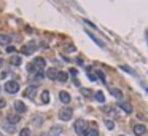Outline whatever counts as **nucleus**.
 <instances>
[{"mask_svg":"<svg viewBox=\"0 0 148 136\" xmlns=\"http://www.w3.org/2000/svg\"><path fill=\"white\" fill-rule=\"evenodd\" d=\"M19 136H30V130L29 128H22L19 133Z\"/></svg>","mask_w":148,"mask_h":136,"instance_id":"nucleus-24","label":"nucleus"},{"mask_svg":"<svg viewBox=\"0 0 148 136\" xmlns=\"http://www.w3.org/2000/svg\"><path fill=\"white\" fill-rule=\"evenodd\" d=\"M5 104H7V101H5L3 98H0V109H2V107H5Z\"/></svg>","mask_w":148,"mask_h":136,"instance_id":"nucleus-30","label":"nucleus"},{"mask_svg":"<svg viewBox=\"0 0 148 136\" xmlns=\"http://www.w3.org/2000/svg\"><path fill=\"white\" fill-rule=\"evenodd\" d=\"M11 63H13L14 66H19V64H21V58H19V56H13V59H11Z\"/></svg>","mask_w":148,"mask_h":136,"instance_id":"nucleus-25","label":"nucleus"},{"mask_svg":"<svg viewBox=\"0 0 148 136\" xmlns=\"http://www.w3.org/2000/svg\"><path fill=\"white\" fill-rule=\"evenodd\" d=\"M147 133V128H145V125H142V123H137V125H134V135L135 136H142Z\"/></svg>","mask_w":148,"mask_h":136,"instance_id":"nucleus-7","label":"nucleus"},{"mask_svg":"<svg viewBox=\"0 0 148 136\" xmlns=\"http://www.w3.org/2000/svg\"><path fill=\"white\" fill-rule=\"evenodd\" d=\"M120 69H121V70H124V72H129V74H132V75H134V70H132L131 67H128V66H121Z\"/></svg>","mask_w":148,"mask_h":136,"instance_id":"nucleus-26","label":"nucleus"},{"mask_svg":"<svg viewBox=\"0 0 148 136\" xmlns=\"http://www.w3.org/2000/svg\"><path fill=\"white\" fill-rule=\"evenodd\" d=\"M10 42H11V38H10V35H3V34H0V45H10Z\"/></svg>","mask_w":148,"mask_h":136,"instance_id":"nucleus-14","label":"nucleus"},{"mask_svg":"<svg viewBox=\"0 0 148 136\" xmlns=\"http://www.w3.org/2000/svg\"><path fill=\"white\" fill-rule=\"evenodd\" d=\"M43 77H45V74H43V70H38V72L35 74V79H37V80H41Z\"/></svg>","mask_w":148,"mask_h":136,"instance_id":"nucleus-27","label":"nucleus"},{"mask_svg":"<svg viewBox=\"0 0 148 136\" xmlns=\"http://www.w3.org/2000/svg\"><path fill=\"white\" fill-rule=\"evenodd\" d=\"M75 131H76V135H80V136H84V133L88 131V123L84 122V120H76L75 122Z\"/></svg>","mask_w":148,"mask_h":136,"instance_id":"nucleus-1","label":"nucleus"},{"mask_svg":"<svg viewBox=\"0 0 148 136\" xmlns=\"http://www.w3.org/2000/svg\"><path fill=\"white\" fill-rule=\"evenodd\" d=\"M57 74H59V70H57V69H54V67H51V69L46 70L45 75L48 77V79H51V80H56V79H57Z\"/></svg>","mask_w":148,"mask_h":136,"instance_id":"nucleus-10","label":"nucleus"},{"mask_svg":"<svg viewBox=\"0 0 148 136\" xmlns=\"http://www.w3.org/2000/svg\"><path fill=\"white\" fill-rule=\"evenodd\" d=\"M41 103H43V104H48L49 103V91L48 90L41 91Z\"/></svg>","mask_w":148,"mask_h":136,"instance_id":"nucleus-15","label":"nucleus"},{"mask_svg":"<svg viewBox=\"0 0 148 136\" xmlns=\"http://www.w3.org/2000/svg\"><path fill=\"white\" fill-rule=\"evenodd\" d=\"M5 91H7V93H10V94L18 93V91H19V83H18V82H14V80H8L7 83H5Z\"/></svg>","mask_w":148,"mask_h":136,"instance_id":"nucleus-2","label":"nucleus"},{"mask_svg":"<svg viewBox=\"0 0 148 136\" xmlns=\"http://www.w3.org/2000/svg\"><path fill=\"white\" fill-rule=\"evenodd\" d=\"M0 136H2V135H0Z\"/></svg>","mask_w":148,"mask_h":136,"instance_id":"nucleus-37","label":"nucleus"},{"mask_svg":"<svg viewBox=\"0 0 148 136\" xmlns=\"http://www.w3.org/2000/svg\"><path fill=\"white\" fill-rule=\"evenodd\" d=\"M94 96H96V99L99 103H105V96H103L102 91H96V94H94Z\"/></svg>","mask_w":148,"mask_h":136,"instance_id":"nucleus-18","label":"nucleus"},{"mask_svg":"<svg viewBox=\"0 0 148 136\" xmlns=\"http://www.w3.org/2000/svg\"><path fill=\"white\" fill-rule=\"evenodd\" d=\"M35 94H37V87H35V85H30V87H27L24 96H26V98H29V99H34Z\"/></svg>","mask_w":148,"mask_h":136,"instance_id":"nucleus-5","label":"nucleus"},{"mask_svg":"<svg viewBox=\"0 0 148 136\" xmlns=\"http://www.w3.org/2000/svg\"><path fill=\"white\" fill-rule=\"evenodd\" d=\"M72 114H73V111L70 107H62L61 111H59V119L64 120V122H67V120L72 119Z\"/></svg>","mask_w":148,"mask_h":136,"instance_id":"nucleus-3","label":"nucleus"},{"mask_svg":"<svg viewBox=\"0 0 148 136\" xmlns=\"http://www.w3.org/2000/svg\"><path fill=\"white\" fill-rule=\"evenodd\" d=\"M14 51H16V48H14V46H10V45L7 46V53H10V55H13Z\"/></svg>","mask_w":148,"mask_h":136,"instance_id":"nucleus-28","label":"nucleus"},{"mask_svg":"<svg viewBox=\"0 0 148 136\" xmlns=\"http://www.w3.org/2000/svg\"><path fill=\"white\" fill-rule=\"evenodd\" d=\"M103 111L107 112V114H113L115 115V109L113 107H103Z\"/></svg>","mask_w":148,"mask_h":136,"instance_id":"nucleus-29","label":"nucleus"},{"mask_svg":"<svg viewBox=\"0 0 148 136\" xmlns=\"http://www.w3.org/2000/svg\"><path fill=\"white\" fill-rule=\"evenodd\" d=\"M96 75L100 79V82H102V83H105V82H107V79H105V74H103L102 70H96Z\"/></svg>","mask_w":148,"mask_h":136,"instance_id":"nucleus-21","label":"nucleus"},{"mask_svg":"<svg viewBox=\"0 0 148 136\" xmlns=\"http://www.w3.org/2000/svg\"><path fill=\"white\" fill-rule=\"evenodd\" d=\"M34 64H35V67H37V70H43L46 61H45V58H40V56H38V58H35Z\"/></svg>","mask_w":148,"mask_h":136,"instance_id":"nucleus-9","label":"nucleus"},{"mask_svg":"<svg viewBox=\"0 0 148 136\" xmlns=\"http://www.w3.org/2000/svg\"><path fill=\"white\" fill-rule=\"evenodd\" d=\"M3 128H5V131H8V133H13L14 131V125H11V123H8V122L3 123Z\"/></svg>","mask_w":148,"mask_h":136,"instance_id":"nucleus-19","label":"nucleus"},{"mask_svg":"<svg viewBox=\"0 0 148 136\" xmlns=\"http://www.w3.org/2000/svg\"><path fill=\"white\" fill-rule=\"evenodd\" d=\"M61 131H62L61 126H53L51 131H49V136H59V135H61Z\"/></svg>","mask_w":148,"mask_h":136,"instance_id":"nucleus-17","label":"nucleus"},{"mask_svg":"<svg viewBox=\"0 0 148 136\" xmlns=\"http://www.w3.org/2000/svg\"><path fill=\"white\" fill-rule=\"evenodd\" d=\"M2 64H3V59H2V58H0V66H2Z\"/></svg>","mask_w":148,"mask_h":136,"instance_id":"nucleus-32","label":"nucleus"},{"mask_svg":"<svg viewBox=\"0 0 148 136\" xmlns=\"http://www.w3.org/2000/svg\"><path fill=\"white\" fill-rule=\"evenodd\" d=\"M35 48H37V43L32 40V42H29L27 45L22 46V50H21V51H22V55H32V53L35 51Z\"/></svg>","mask_w":148,"mask_h":136,"instance_id":"nucleus-4","label":"nucleus"},{"mask_svg":"<svg viewBox=\"0 0 148 136\" xmlns=\"http://www.w3.org/2000/svg\"><path fill=\"white\" fill-rule=\"evenodd\" d=\"M41 136H49V135H46V133H45V135H41Z\"/></svg>","mask_w":148,"mask_h":136,"instance_id":"nucleus-33","label":"nucleus"},{"mask_svg":"<svg viewBox=\"0 0 148 136\" xmlns=\"http://www.w3.org/2000/svg\"><path fill=\"white\" fill-rule=\"evenodd\" d=\"M118 106H120V107L123 109V111L126 112V114H131V112H132V104H131V103L120 101V103H118Z\"/></svg>","mask_w":148,"mask_h":136,"instance_id":"nucleus-8","label":"nucleus"},{"mask_svg":"<svg viewBox=\"0 0 148 136\" xmlns=\"http://www.w3.org/2000/svg\"><path fill=\"white\" fill-rule=\"evenodd\" d=\"M0 90H2V88H0Z\"/></svg>","mask_w":148,"mask_h":136,"instance_id":"nucleus-36","label":"nucleus"},{"mask_svg":"<svg viewBox=\"0 0 148 136\" xmlns=\"http://www.w3.org/2000/svg\"><path fill=\"white\" fill-rule=\"evenodd\" d=\"M110 94H113L115 98H118V99L123 101V93H121L120 90H116V88H110Z\"/></svg>","mask_w":148,"mask_h":136,"instance_id":"nucleus-16","label":"nucleus"},{"mask_svg":"<svg viewBox=\"0 0 148 136\" xmlns=\"http://www.w3.org/2000/svg\"><path fill=\"white\" fill-rule=\"evenodd\" d=\"M27 72H30V74H37V72H38V70H37V67H35V64H34V63L27 64Z\"/></svg>","mask_w":148,"mask_h":136,"instance_id":"nucleus-22","label":"nucleus"},{"mask_svg":"<svg viewBox=\"0 0 148 136\" xmlns=\"http://www.w3.org/2000/svg\"><path fill=\"white\" fill-rule=\"evenodd\" d=\"M147 42H148V32H147Z\"/></svg>","mask_w":148,"mask_h":136,"instance_id":"nucleus-34","label":"nucleus"},{"mask_svg":"<svg viewBox=\"0 0 148 136\" xmlns=\"http://www.w3.org/2000/svg\"><path fill=\"white\" fill-rule=\"evenodd\" d=\"M70 74H72V75H76V69H70Z\"/></svg>","mask_w":148,"mask_h":136,"instance_id":"nucleus-31","label":"nucleus"},{"mask_svg":"<svg viewBox=\"0 0 148 136\" xmlns=\"http://www.w3.org/2000/svg\"><path fill=\"white\" fill-rule=\"evenodd\" d=\"M14 111H16L18 114H24V112L27 111V107H26V104L22 101H14Z\"/></svg>","mask_w":148,"mask_h":136,"instance_id":"nucleus-6","label":"nucleus"},{"mask_svg":"<svg viewBox=\"0 0 148 136\" xmlns=\"http://www.w3.org/2000/svg\"><path fill=\"white\" fill-rule=\"evenodd\" d=\"M59 99H61L64 104H67V103H70V94L67 93V91H61V93H59Z\"/></svg>","mask_w":148,"mask_h":136,"instance_id":"nucleus-12","label":"nucleus"},{"mask_svg":"<svg viewBox=\"0 0 148 136\" xmlns=\"http://www.w3.org/2000/svg\"><path fill=\"white\" fill-rule=\"evenodd\" d=\"M120 136H124V135H120Z\"/></svg>","mask_w":148,"mask_h":136,"instance_id":"nucleus-35","label":"nucleus"},{"mask_svg":"<svg viewBox=\"0 0 148 136\" xmlns=\"http://www.w3.org/2000/svg\"><path fill=\"white\" fill-rule=\"evenodd\" d=\"M105 126H107L108 130H113L115 128V122L113 120H105Z\"/></svg>","mask_w":148,"mask_h":136,"instance_id":"nucleus-23","label":"nucleus"},{"mask_svg":"<svg viewBox=\"0 0 148 136\" xmlns=\"http://www.w3.org/2000/svg\"><path fill=\"white\" fill-rule=\"evenodd\" d=\"M84 136H99V131H97L96 128H89L86 133H84Z\"/></svg>","mask_w":148,"mask_h":136,"instance_id":"nucleus-20","label":"nucleus"},{"mask_svg":"<svg viewBox=\"0 0 148 136\" xmlns=\"http://www.w3.org/2000/svg\"><path fill=\"white\" fill-rule=\"evenodd\" d=\"M56 80H59L61 83H66V82L69 80V74H67V72H59V74H57V79H56Z\"/></svg>","mask_w":148,"mask_h":136,"instance_id":"nucleus-13","label":"nucleus"},{"mask_svg":"<svg viewBox=\"0 0 148 136\" xmlns=\"http://www.w3.org/2000/svg\"><path fill=\"white\" fill-rule=\"evenodd\" d=\"M19 120H21V117H19L18 114H10V115L7 117V122H8V123H11V125H16Z\"/></svg>","mask_w":148,"mask_h":136,"instance_id":"nucleus-11","label":"nucleus"}]
</instances>
